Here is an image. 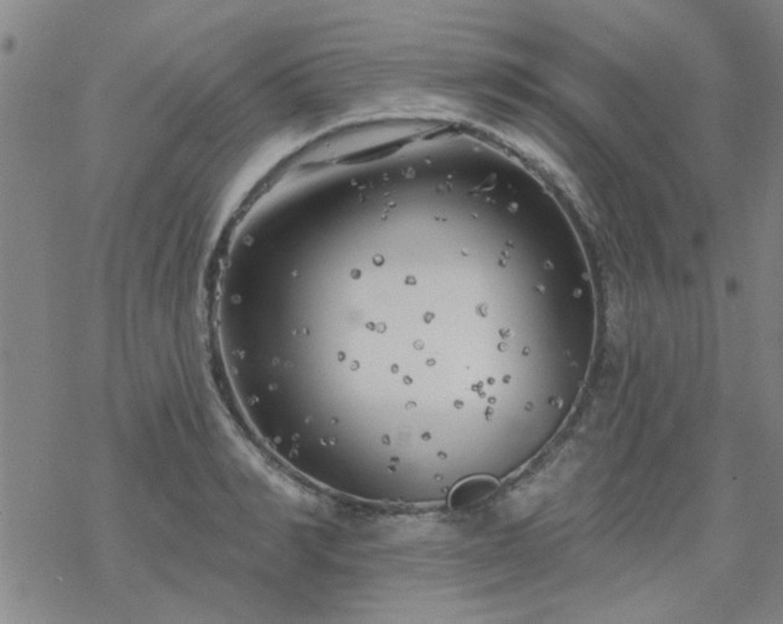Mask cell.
<instances>
[{"mask_svg":"<svg viewBox=\"0 0 783 624\" xmlns=\"http://www.w3.org/2000/svg\"><path fill=\"white\" fill-rule=\"evenodd\" d=\"M497 482L495 480L487 476H475L470 479L461 481L451 491L449 496V504L452 509H461L469 507L475 502L481 501L482 498L489 496L491 492L495 490Z\"/></svg>","mask_w":783,"mask_h":624,"instance_id":"obj_1","label":"cell"}]
</instances>
